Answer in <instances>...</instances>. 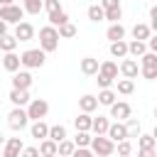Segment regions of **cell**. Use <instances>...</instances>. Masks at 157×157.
<instances>
[{
	"label": "cell",
	"instance_id": "cell-1",
	"mask_svg": "<svg viewBox=\"0 0 157 157\" xmlns=\"http://www.w3.org/2000/svg\"><path fill=\"white\" fill-rule=\"evenodd\" d=\"M25 118H27V115H25L22 110H15V113L10 115V125H12V128H22V125H25Z\"/></svg>",
	"mask_w": 157,
	"mask_h": 157
},
{
	"label": "cell",
	"instance_id": "cell-2",
	"mask_svg": "<svg viewBox=\"0 0 157 157\" xmlns=\"http://www.w3.org/2000/svg\"><path fill=\"white\" fill-rule=\"evenodd\" d=\"M93 147H96V152H103V155H108V152H110V142H108V140H103V137H98V140L93 142Z\"/></svg>",
	"mask_w": 157,
	"mask_h": 157
},
{
	"label": "cell",
	"instance_id": "cell-3",
	"mask_svg": "<svg viewBox=\"0 0 157 157\" xmlns=\"http://www.w3.org/2000/svg\"><path fill=\"white\" fill-rule=\"evenodd\" d=\"M25 59H27L29 64H42V54H37V52H29Z\"/></svg>",
	"mask_w": 157,
	"mask_h": 157
},
{
	"label": "cell",
	"instance_id": "cell-4",
	"mask_svg": "<svg viewBox=\"0 0 157 157\" xmlns=\"http://www.w3.org/2000/svg\"><path fill=\"white\" fill-rule=\"evenodd\" d=\"M32 132H34V137H44V135H47V128H44L42 123H37V125L32 128Z\"/></svg>",
	"mask_w": 157,
	"mask_h": 157
},
{
	"label": "cell",
	"instance_id": "cell-5",
	"mask_svg": "<svg viewBox=\"0 0 157 157\" xmlns=\"http://www.w3.org/2000/svg\"><path fill=\"white\" fill-rule=\"evenodd\" d=\"M110 135H113V140H125V130H123V128H118V125L110 130Z\"/></svg>",
	"mask_w": 157,
	"mask_h": 157
},
{
	"label": "cell",
	"instance_id": "cell-6",
	"mask_svg": "<svg viewBox=\"0 0 157 157\" xmlns=\"http://www.w3.org/2000/svg\"><path fill=\"white\" fill-rule=\"evenodd\" d=\"M52 140H54V142L64 140V128H54V130H52Z\"/></svg>",
	"mask_w": 157,
	"mask_h": 157
},
{
	"label": "cell",
	"instance_id": "cell-7",
	"mask_svg": "<svg viewBox=\"0 0 157 157\" xmlns=\"http://www.w3.org/2000/svg\"><path fill=\"white\" fill-rule=\"evenodd\" d=\"M44 110H47V105H44V103H34V105H32V115H42Z\"/></svg>",
	"mask_w": 157,
	"mask_h": 157
},
{
	"label": "cell",
	"instance_id": "cell-8",
	"mask_svg": "<svg viewBox=\"0 0 157 157\" xmlns=\"http://www.w3.org/2000/svg\"><path fill=\"white\" fill-rule=\"evenodd\" d=\"M12 101H15V103H25V101H27V96H25L22 91H15V93H12Z\"/></svg>",
	"mask_w": 157,
	"mask_h": 157
},
{
	"label": "cell",
	"instance_id": "cell-9",
	"mask_svg": "<svg viewBox=\"0 0 157 157\" xmlns=\"http://www.w3.org/2000/svg\"><path fill=\"white\" fill-rule=\"evenodd\" d=\"M113 115H128V105H115L113 108Z\"/></svg>",
	"mask_w": 157,
	"mask_h": 157
},
{
	"label": "cell",
	"instance_id": "cell-10",
	"mask_svg": "<svg viewBox=\"0 0 157 157\" xmlns=\"http://www.w3.org/2000/svg\"><path fill=\"white\" fill-rule=\"evenodd\" d=\"M17 150H20V142H17V140H12V142L7 145V155H15Z\"/></svg>",
	"mask_w": 157,
	"mask_h": 157
},
{
	"label": "cell",
	"instance_id": "cell-11",
	"mask_svg": "<svg viewBox=\"0 0 157 157\" xmlns=\"http://www.w3.org/2000/svg\"><path fill=\"white\" fill-rule=\"evenodd\" d=\"M42 152H44V155H52V152H54V145H52V142H47V145L42 147Z\"/></svg>",
	"mask_w": 157,
	"mask_h": 157
},
{
	"label": "cell",
	"instance_id": "cell-12",
	"mask_svg": "<svg viewBox=\"0 0 157 157\" xmlns=\"http://www.w3.org/2000/svg\"><path fill=\"white\" fill-rule=\"evenodd\" d=\"M76 142H78V145H86V142H88V135H83V132H81V135L76 137Z\"/></svg>",
	"mask_w": 157,
	"mask_h": 157
},
{
	"label": "cell",
	"instance_id": "cell-13",
	"mask_svg": "<svg viewBox=\"0 0 157 157\" xmlns=\"http://www.w3.org/2000/svg\"><path fill=\"white\" fill-rule=\"evenodd\" d=\"M27 78H29V76H25V74H22V76H17V86H25V83H27Z\"/></svg>",
	"mask_w": 157,
	"mask_h": 157
},
{
	"label": "cell",
	"instance_id": "cell-14",
	"mask_svg": "<svg viewBox=\"0 0 157 157\" xmlns=\"http://www.w3.org/2000/svg\"><path fill=\"white\" fill-rule=\"evenodd\" d=\"M76 125H78V128H86V125H88V118H78Z\"/></svg>",
	"mask_w": 157,
	"mask_h": 157
},
{
	"label": "cell",
	"instance_id": "cell-15",
	"mask_svg": "<svg viewBox=\"0 0 157 157\" xmlns=\"http://www.w3.org/2000/svg\"><path fill=\"white\" fill-rule=\"evenodd\" d=\"M96 130H105V120L98 118V120H96Z\"/></svg>",
	"mask_w": 157,
	"mask_h": 157
},
{
	"label": "cell",
	"instance_id": "cell-16",
	"mask_svg": "<svg viewBox=\"0 0 157 157\" xmlns=\"http://www.w3.org/2000/svg\"><path fill=\"white\" fill-rule=\"evenodd\" d=\"M101 101H103V103H110V101H113V96H110V93H103V96H101Z\"/></svg>",
	"mask_w": 157,
	"mask_h": 157
},
{
	"label": "cell",
	"instance_id": "cell-17",
	"mask_svg": "<svg viewBox=\"0 0 157 157\" xmlns=\"http://www.w3.org/2000/svg\"><path fill=\"white\" fill-rule=\"evenodd\" d=\"M142 147H145V150H150V147H152V140H150V137H145V140H142Z\"/></svg>",
	"mask_w": 157,
	"mask_h": 157
},
{
	"label": "cell",
	"instance_id": "cell-18",
	"mask_svg": "<svg viewBox=\"0 0 157 157\" xmlns=\"http://www.w3.org/2000/svg\"><path fill=\"white\" fill-rule=\"evenodd\" d=\"M59 150H61V152H71V142H64Z\"/></svg>",
	"mask_w": 157,
	"mask_h": 157
},
{
	"label": "cell",
	"instance_id": "cell-19",
	"mask_svg": "<svg viewBox=\"0 0 157 157\" xmlns=\"http://www.w3.org/2000/svg\"><path fill=\"white\" fill-rule=\"evenodd\" d=\"M0 140H2V137H0Z\"/></svg>",
	"mask_w": 157,
	"mask_h": 157
}]
</instances>
